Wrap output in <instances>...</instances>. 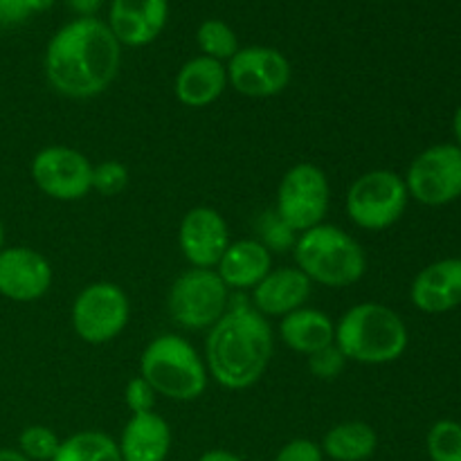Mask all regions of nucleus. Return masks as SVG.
Segmentation results:
<instances>
[{
	"label": "nucleus",
	"mask_w": 461,
	"mask_h": 461,
	"mask_svg": "<svg viewBox=\"0 0 461 461\" xmlns=\"http://www.w3.org/2000/svg\"><path fill=\"white\" fill-rule=\"evenodd\" d=\"M410 302L428 315L448 313L461 306V257H446L428 264L412 279Z\"/></svg>",
	"instance_id": "obj_16"
},
{
	"label": "nucleus",
	"mask_w": 461,
	"mask_h": 461,
	"mask_svg": "<svg viewBox=\"0 0 461 461\" xmlns=\"http://www.w3.org/2000/svg\"><path fill=\"white\" fill-rule=\"evenodd\" d=\"M129 187V169L120 160H104L93 165V192L113 198Z\"/></svg>",
	"instance_id": "obj_28"
},
{
	"label": "nucleus",
	"mask_w": 461,
	"mask_h": 461,
	"mask_svg": "<svg viewBox=\"0 0 461 461\" xmlns=\"http://www.w3.org/2000/svg\"><path fill=\"white\" fill-rule=\"evenodd\" d=\"M333 345L347 363L390 365L405 354L410 345L408 324L394 309L381 302H360L336 322Z\"/></svg>",
	"instance_id": "obj_3"
},
{
	"label": "nucleus",
	"mask_w": 461,
	"mask_h": 461,
	"mask_svg": "<svg viewBox=\"0 0 461 461\" xmlns=\"http://www.w3.org/2000/svg\"><path fill=\"white\" fill-rule=\"evenodd\" d=\"M198 461H246V459H241L239 455L230 453V450L212 448V450H205V453L198 457Z\"/></svg>",
	"instance_id": "obj_34"
},
{
	"label": "nucleus",
	"mask_w": 461,
	"mask_h": 461,
	"mask_svg": "<svg viewBox=\"0 0 461 461\" xmlns=\"http://www.w3.org/2000/svg\"><path fill=\"white\" fill-rule=\"evenodd\" d=\"M410 194L403 176L392 169H372L349 185L345 210L351 223L367 232H383L403 219Z\"/></svg>",
	"instance_id": "obj_6"
},
{
	"label": "nucleus",
	"mask_w": 461,
	"mask_h": 461,
	"mask_svg": "<svg viewBox=\"0 0 461 461\" xmlns=\"http://www.w3.org/2000/svg\"><path fill=\"white\" fill-rule=\"evenodd\" d=\"M52 461H122L120 446L99 430H81L61 439Z\"/></svg>",
	"instance_id": "obj_23"
},
{
	"label": "nucleus",
	"mask_w": 461,
	"mask_h": 461,
	"mask_svg": "<svg viewBox=\"0 0 461 461\" xmlns=\"http://www.w3.org/2000/svg\"><path fill=\"white\" fill-rule=\"evenodd\" d=\"M295 266L324 288L354 286L367 273V255L363 246L331 223H320L297 237L293 248Z\"/></svg>",
	"instance_id": "obj_4"
},
{
	"label": "nucleus",
	"mask_w": 461,
	"mask_h": 461,
	"mask_svg": "<svg viewBox=\"0 0 461 461\" xmlns=\"http://www.w3.org/2000/svg\"><path fill=\"white\" fill-rule=\"evenodd\" d=\"M124 401H126V408L131 410V414L153 412L158 394H156V390L149 385L147 378L133 376L124 387Z\"/></svg>",
	"instance_id": "obj_31"
},
{
	"label": "nucleus",
	"mask_w": 461,
	"mask_h": 461,
	"mask_svg": "<svg viewBox=\"0 0 461 461\" xmlns=\"http://www.w3.org/2000/svg\"><path fill=\"white\" fill-rule=\"evenodd\" d=\"M122 68V45L97 16L75 18L50 39L43 70L50 88L68 99L106 93Z\"/></svg>",
	"instance_id": "obj_1"
},
{
	"label": "nucleus",
	"mask_w": 461,
	"mask_h": 461,
	"mask_svg": "<svg viewBox=\"0 0 461 461\" xmlns=\"http://www.w3.org/2000/svg\"><path fill=\"white\" fill-rule=\"evenodd\" d=\"M140 376L147 378L158 396L189 403L205 394L210 374L196 347L183 336L162 333L144 347Z\"/></svg>",
	"instance_id": "obj_5"
},
{
	"label": "nucleus",
	"mask_w": 461,
	"mask_h": 461,
	"mask_svg": "<svg viewBox=\"0 0 461 461\" xmlns=\"http://www.w3.org/2000/svg\"><path fill=\"white\" fill-rule=\"evenodd\" d=\"M230 288L214 268H189L174 279L167 309L178 327L189 331L210 329L230 309Z\"/></svg>",
	"instance_id": "obj_7"
},
{
	"label": "nucleus",
	"mask_w": 461,
	"mask_h": 461,
	"mask_svg": "<svg viewBox=\"0 0 461 461\" xmlns=\"http://www.w3.org/2000/svg\"><path fill=\"white\" fill-rule=\"evenodd\" d=\"M169 18V0H113L106 25L117 43L144 48L162 34Z\"/></svg>",
	"instance_id": "obj_15"
},
{
	"label": "nucleus",
	"mask_w": 461,
	"mask_h": 461,
	"mask_svg": "<svg viewBox=\"0 0 461 461\" xmlns=\"http://www.w3.org/2000/svg\"><path fill=\"white\" fill-rule=\"evenodd\" d=\"M30 174L39 192L52 201L75 203L93 192V162L63 144L41 149L32 160Z\"/></svg>",
	"instance_id": "obj_11"
},
{
	"label": "nucleus",
	"mask_w": 461,
	"mask_h": 461,
	"mask_svg": "<svg viewBox=\"0 0 461 461\" xmlns=\"http://www.w3.org/2000/svg\"><path fill=\"white\" fill-rule=\"evenodd\" d=\"M410 198L426 207H444L461 198V147L455 142L423 149L403 176Z\"/></svg>",
	"instance_id": "obj_10"
},
{
	"label": "nucleus",
	"mask_w": 461,
	"mask_h": 461,
	"mask_svg": "<svg viewBox=\"0 0 461 461\" xmlns=\"http://www.w3.org/2000/svg\"><path fill=\"white\" fill-rule=\"evenodd\" d=\"M54 0H0V25H18L52 7Z\"/></svg>",
	"instance_id": "obj_30"
},
{
	"label": "nucleus",
	"mask_w": 461,
	"mask_h": 461,
	"mask_svg": "<svg viewBox=\"0 0 461 461\" xmlns=\"http://www.w3.org/2000/svg\"><path fill=\"white\" fill-rule=\"evenodd\" d=\"M273 329L264 315L246 302L230 306L223 318L210 327L205 338L207 374L232 392L257 385L273 360Z\"/></svg>",
	"instance_id": "obj_2"
},
{
	"label": "nucleus",
	"mask_w": 461,
	"mask_h": 461,
	"mask_svg": "<svg viewBox=\"0 0 461 461\" xmlns=\"http://www.w3.org/2000/svg\"><path fill=\"white\" fill-rule=\"evenodd\" d=\"M430 461H461V423L441 419L432 423L426 437Z\"/></svg>",
	"instance_id": "obj_25"
},
{
	"label": "nucleus",
	"mask_w": 461,
	"mask_h": 461,
	"mask_svg": "<svg viewBox=\"0 0 461 461\" xmlns=\"http://www.w3.org/2000/svg\"><path fill=\"white\" fill-rule=\"evenodd\" d=\"M311 288L313 284L297 266L273 268L252 288V309L264 318H284L309 302Z\"/></svg>",
	"instance_id": "obj_17"
},
{
	"label": "nucleus",
	"mask_w": 461,
	"mask_h": 461,
	"mask_svg": "<svg viewBox=\"0 0 461 461\" xmlns=\"http://www.w3.org/2000/svg\"><path fill=\"white\" fill-rule=\"evenodd\" d=\"M5 248V225H3V219H0V250Z\"/></svg>",
	"instance_id": "obj_37"
},
{
	"label": "nucleus",
	"mask_w": 461,
	"mask_h": 461,
	"mask_svg": "<svg viewBox=\"0 0 461 461\" xmlns=\"http://www.w3.org/2000/svg\"><path fill=\"white\" fill-rule=\"evenodd\" d=\"M228 84L243 97H277L291 84V61L284 52L266 45L239 48L228 61Z\"/></svg>",
	"instance_id": "obj_12"
},
{
	"label": "nucleus",
	"mask_w": 461,
	"mask_h": 461,
	"mask_svg": "<svg viewBox=\"0 0 461 461\" xmlns=\"http://www.w3.org/2000/svg\"><path fill=\"white\" fill-rule=\"evenodd\" d=\"M331 207V185L313 162L293 165L282 176L275 198V212L297 234L324 223Z\"/></svg>",
	"instance_id": "obj_8"
},
{
	"label": "nucleus",
	"mask_w": 461,
	"mask_h": 461,
	"mask_svg": "<svg viewBox=\"0 0 461 461\" xmlns=\"http://www.w3.org/2000/svg\"><path fill=\"white\" fill-rule=\"evenodd\" d=\"M196 43L203 57L216 59V61H230L239 52V39L232 27L221 18H207L198 25Z\"/></svg>",
	"instance_id": "obj_24"
},
{
	"label": "nucleus",
	"mask_w": 461,
	"mask_h": 461,
	"mask_svg": "<svg viewBox=\"0 0 461 461\" xmlns=\"http://www.w3.org/2000/svg\"><path fill=\"white\" fill-rule=\"evenodd\" d=\"M228 68L210 57H194L178 70L174 93L183 106L207 108L228 88Z\"/></svg>",
	"instance_id": "obj_19"
},
{
	"label": "nucleus",
	"mask_w": 461,
	"mask_h": 461,
	"mask_svg": "<svg viewBox=\"0 0 461 461\" xmlns=\"http://www.w3.org/2000/svg\"><path fill=\"white\" fill-rule=\"evenodd\" d=\"M131 302L122 286L113 282H93L81 288L70 309L72 329L86 345H106L126 329Z\"/></svg>",
	"instance_id": "obj_9"
},
{
	"label": "nucleus",
	"mask_w": 461,
	"mask_h": 461,
	"mask_svg": "<svg viewBox=\"0 0 461 461\" xmlns=\"http://www.w3.org/2000/svg\"><path fill=\"white\" fill-rule=\"evenodd\" d=\"M230 243L228 221L214 207H192L180 221L178 248L192 268H216Z\"/></svg>",
	"instance_id": "obj_14"
},
{
	"label": "nucleus",
	"mask_w": 461,
	"mask_h": 461,
	"mask_svg": "<svg viewBox=\"0 0 461 461\" xmlns=\"http://www.w3.org/2000/svg\"><path fill=\"white\" fill-rule=\"evenodd\" d=\"M279 338L288 349L309 358L315 351L333 345L336 322L324 311L302 306V309L284 315L279 322Z\"/></svg>",
	"instance_id": "obj_21"
},
{
	"label": "nucleus",
	"mask_w": 461,
	"mask_h": 461,
	"mask_svg": "<svg viewBox=\"0 0 461 461\" xmlns=\"http://www.w3.org/2000/svg\"><path fill=\"white\" fill-rule=\"evenodd\" d=\"M300 234L284 223L277 212L270 210L257 219V241L264 243L270 255H282V252H293L295 241Z\"/></svg>",
	"instance_id": "obj_26"
},
{
	"label": "nucleus",
	"mask_w": 461,
	"mask_h": 461,
	"mask_svg": "<svg viewBox=\"0 0 461 461\" xmlns=\"http://www.w3.org/2000/svg\"><path fill=\"white\" fill-rule=\"evenodd\" d=\"M174 444V435L165 419L158 412L131 414L122 430V461H167Z\"/></svg>",
	"instance_id": "obj_18"
},
{
	"label": "nucleus",
	"mask_w": 461,
	"mask_h": 461,
	"mask_svg": "<svg viewBox=\"0 0 461 461\" xmlns=\"http://www.w3.org/2000/svg\"><path fill=\"white\" fill-rule=\"evenodd\" d=\"M52 264L34 248L9 246L0 250V295L7 300L21 304L41 300L52 288Z\"/></svg>",
	"instance_id": "obj_13"
},
{
	"label": "nucleus",
	"mask_w": 461,
	"mask_h": 461,
	"mask_svg": "<svg viewBox=\"0 0 461 461\" xmlns=\"http://www.w3.org/2000/svg\"><path fill=\"white\" fill-rule=\"evenodd\" d=\"M59 446H61V439L57 432L41 423L27 426L18 437V453L30 461H52Z\"/></svg>",
	"instance_id": "obj_27"
},
{
	"label": "nucleus",
	"mask_w": 461,
	"mask_h": 461,
	"mask_svg": "<svg viewBox=\"0 0 461 461\" xmlns=\"http://www.w3.org/2000/svg\"><path fill=\"white\" fill-rule=\"evenodd\" d=\"M66 3L70 5L72 12L79 14V18H88L102 9L104 0H66Z\"/></svg>",
	"instance_id": "obj_33"
},
{
	"label": "nucleus",
	"mask_w": 461,
	"mask_h": 461,
	"mask_svg": "<svg viewBox=\"0 0 461 461\" xmlns=\"http://www.w3.org/2000/svg\"><path fill=\"white\" fill-rule=\"evenodd\" d=\"M347 367V358L336 345H329L324 349L309 356V372L320 381H336Z\"/></svg>",
	"instance_id": "obj_29"
},
{
	"label": "nucleus",
	"mask_w": 461,
	"mask_h": 461,
	"mask_svg": "<svg viewBox=\"0 0 461 461\" xmlns=\"http://www.w3.org/2000/svg\"><path fill=\"white\" fill-rule=\"evenodd\" d=\"M0 461H30L27 457H23L18 450L12 448H0Z\"/></svg>",
	"instance_id": "obj_36"
},
{
	"label": "nucleus",
	"mask_w": 461,
	"mask_h": 461,
	"mask_svg": "<svg viewBox=\"0 0 461 461\" xmlns=\"http://www.w3.org/2000/svg\"><path fill=\"white\" fill-rule=\"evenodd\" d=\"M275 461H324L320 444L311 439H293L282 446Z\"/></svg>",
	"instance_id": "obj_32"
},
{
	"label": "nucleus",
	"mask_w": 461,
	"mask_h": 461,
	"mask_svg": "<svg viewBox=\"0 0 461 461\" xmlns=\"http://www.w3.org/2000/svg\"><path fill=\"white\" fill-rule=\"evenodd\" d=\"M320 448L333 461H367L376 453L378 435L367 421H342L329 428Z\"/></svg>",
	"instance_id": "obj_22"
},
{
	"label": "nucleus",
	"mask_w": 461,
	"mask_h": 461,
	"mask_svg": "<svg viewBox=\"0 0 461 461\" xmlns=\"http://www.w3.org/2000/svg\"><path fill=\"white\" fill-rule=\"evenodd\" d=\"M453 135H455V144L461 147V104L453 115Z\"/></svg>",
	"instance_id": "obj_35"
},
{
	"label": "nucleus",
	"mask_w": 461,
	"mask_h": 461,
	"mask_svg": "<svg viewBox=\"0 0 461 461\" xmlns=\"http://www.w3.org/2000/svg\"><path fill=\"white\" fill-rule=\"evenodd\" d=\"M214 270L230 291H252L273 270V255L257 239H239L230 243Z\"/></svg>",
	"instance_id": "obj_20"
}]
</instances>
